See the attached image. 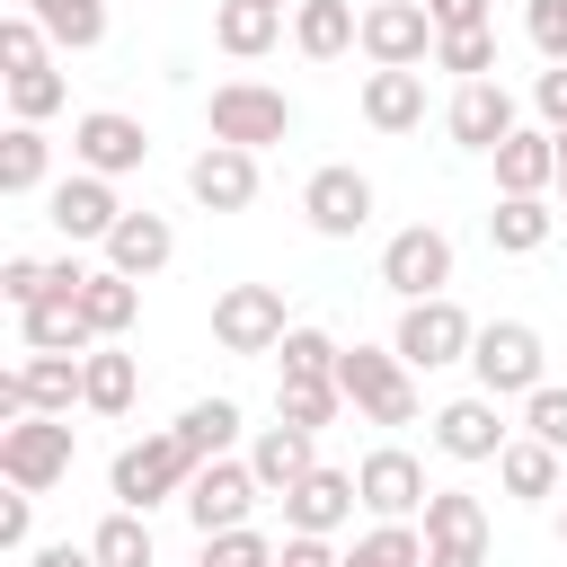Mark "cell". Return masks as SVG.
<instances>
[{
    "mask_svg": "<svg viewBox=\"0 0 567 567\" xmlns=\"http://www.w3.org/2000/svg\"><path fill=\"white\" fill-rule=\"evenodd\" d=\"M204 461H195V443L177 434V425H159V434H133L115 461H106V496L115 505H133V514H151V505H168V496H186V478H195Z\"/></svg>",
    "mask_w": 567,
    "mask_h": 567,
    "instance_id": "6da1fadb",
    "label": "cell"
},
{
    "mask_svg": "<svg viewBox=\"0 0 567 567\" xmlns=\"http://www.w3.org/2000/svg\"><path fill=\"white\" fill-rule=\"evenodd\" d=\"M292 124H301V106L284 89H266V80H221L204 97V133L239 142V151H275V142H292Z\"/></svg>",
    "mask_w": 567,
    "mask_h": 567,
    "instance_id": "7a4b0ae2",
    "label": "cell"
},
{
    "mask_svg": "<svg viewBox=\"0 0 567 567\" xmlns=\"http://www.w3.org/2000/svg\"><path fill=\"white\" fill-rule=\"evenodd\" d=\"M470 381L496 390V399H532V390L549 381L540 328H532V319H478V337H470Z\"/></svg>",
    "mask_w": 567,
    "mask_h": 567,
    "instance_id": "3957f363",
    "label": "cell"
},
{
    "mask_svg": "<svg viewBox=\"0 0 567 567\" xmlns=\"http://www.w3.org/2000/svg\"><path fill=\"white\" fill-rule=\"evenodd\" d=\"M337 390L372 425H416V372H408L399 346H346L337 354Z\"/></svg>",
    "mask_w": 567,
    "mask_h": 567,
    "instance_id": "277c9868",
    "label": "cell"
},
{
    "mask_svg": "<svg viewBox=\"0 0 567 567\" xmlns=\"http://www.w3.org/2000/svg\"><path fill=\"white\" fill-rule=\"evenodd\" d=\"M470 337H478V319H470L452 292L399 301V328H390V346L408 354V372H452V363H470Z\"/></svg>",
    "mask_w": 567,
    "mask_h": 567,
    "instance_id": "5b68a950",
    "label": "cell"
},
{
    "mask_svg": "<svg viewBox=\"0 0 567 567\" xmlns=\"http://www.w3.org/2000/svg\"><path fill=\"white\" fill-rule=\"evenodd\" d=\"M381 292H399V301L452 292V230H434V221L390 230V239H381Z\"/></svg>",
    "mask_w": 567,
    "mask_h": 567,
    "instance_id": "8992f818",
    "label": "cell"
},
{
    "mask_svg": "<svg viewBox=\"0 0 567 567\" xmlns=\"http://www.w3.org/2000/svg\"><path fill=\"white\" fill-rule=\"evenodd\" d=\"M71 416H18V425H0V478L9 487H62L71 478Z\"/></svg>",
    "mask_w": 567,
    "mask_h": 567,
    "instance_id": "52a82bcc",
    "label": "cell"
},
{
    "mask_svg": "<svg viewBox=\"0 0 567 567\" xmlns=\"http://www.w3.org/2000/svg\"><path fill=\"white\" fill-rule=\"evenodd\" d=\"M257 496H266V487H257L248 452H221V461H204V470L186 478V496H177V505H186V523H195V532H239V523L257 514Z\"/></svg>",
    "mask_w": 567,
    "mask_h": 567,
    "instance_id": "ba28073f",
    "label": "cell"
},
{
    "mask_svg": "<svg viewBox=\"0 0 567 567\" xmlns=\"http://www.w3.org/2000/svg\"><path fill=\"white\" fill-rule=\"evenodd\" d=\"M71 159L97 177H133V168H151V124L124 106H89V115H71Z\"/></svg>",
    "mask_w": 567,
    "mask_h": 567,
    "instance_id": "9c48e42d",
    "label": "cell"
},
{
    "mask_svg": "<svg viewBox=\"0 0 567 567\" xmlns=\"http://www.w3.org/2000/svg\"><path fill=\"white\" fill-rule=\"evenodd\" d=\"M284 292L275 284H230V292H213V346L221 354H275L284 346Z\"/></svg>",
    "mask_w": 567,
    "mask_h": 567,
    "instance_id": "30bf717a",
    "label": "cell"
},
{
    "mask_svg": "<svg viewBox=\"0 0 567 567\" xmlns=\"http://www.w3.org/2000/svg\"><path fill=\"white\" fill-rule=\"evenodd\" d=\"M44 221L71 239V248H106V230L124 221V204H115V177H97V168H71V177H53L44 186Z\"/></svg>",
    "mask_w": 567,
    "mask_h": 567,
    "instance_id": "8fae6325",
    "label": "cell"
},
{
    "mask_svg": "<svg viewBox=\"0 0 567 567\" xmlns=\"http://www.w3.org/2000/svg\"><path fill=\"white\" fill-rule=\"evenodd\" d=\"M372 177L363 168H346V159H328V168H310V186H301V221L319 230V239H354V230H372Z\"/></svg>",
    "mask_w": 567,
    "mask_h": 567,
    "instance_id": "7c38bea8",
    "label": "cell"
},
{
    "mask_svg": "<svg viewBox=\"0 0 567 567\" xmlns=\"http://www.w3.org/2000/svg\"><path fill=\"white\" fill-rule=\"evenodd\" d=\"M354 487H363V514L372 523H416L425 514V461L408 452V443H381V452H363V470H354Z\"/></svg>",
    "mask_w": 567,
    "mask_h": 567,
    "instance_id": "4fadbf2b",
    "label": "cell"
},
{
    "mask_svg": "<svg viewBox=\"0 0 567 567\" xmlns=\"http://www.w3.org/2000/svg\"><path fill=\"white\" fill-rule=\"evenodd\" d=\"M434 18H425V0H372L363 9V62L372 71H416V62H434Z\"/></svg>",
    "mask_w": 567,
    "mask_h": 567,
    "instance_id": "5bb4252c",
    "label": "cell"
},
{
    "mask_svg": "<svg viewBox=\"0 0 567 567\" xmlns=\"http://www.w3.org/2000/svg\"><path fill=\"white\" fill-rule=\"evenodd\" d=\"M514 443V425H505V399L496 390H470V399H443L434 408V452L443 461H496Z\"/></svg>",
    "mask_w": 567,
    "mask_h": 567,
    "instance_id": "9a60e30c",
    "label": "cell"
},
{
    "mask_svg": "<svg viewBox=\"0 0 567 567\" xmlns=\"http://www.w3.org/2000/svg\"><path fill=\"white\" fill-rule=\"evenodd\" d=\"M514 124H523V115H514V89H505V80H452V97H443V133H452L461 151H496Z\"/></svg>",
    "mask_w": 567,
    "mask_h": 567,
    "instance_id": "2e32d148",
    "label": "cell"
},
{
    "mask_svg": "<svg viewBox=\"0 0 567 567\" xmlns=\"http://www.w3.org/2000/svg\"><path fill=\"white\" fill-rule=\"evenodd\" d=\"M186 195H195L204 213H248V204H257V151L204 142V151L186 159Z\"/></svg>",
    "mask_w": 567,
    "mask_h": 567,
    "instance_id": "e0dca14e",
    "label": "cell"
},
{
    "mask_svg": "<svg viewBox=\"0 0 567 567\" xmlns=\"http://www.w3.org/2000/svg\"><path fill=\"white\" fill-rule=\"evenodd\" d=\"M354 505H363L354 470H328V461H319L301 487H284V532H346Z\"/></svg>",
    "mask_w": 567,
    "mask_h": 567,
    "instance_id": "ac0fdd59",
    "label": "cell"
},
{
    "mask_svg": "<svg viewBox=\"0 0 567 567\" xmlns=\"http://www.w3.org/2000/svg\"><path fill=\"white\" fill-rule=\"evenodd\" d=\"M487 159H496V195H549L558 186V133L549 124H514Z\"/></svg>",
    "mask_w": 567,
    "mask_h": 567,
    "instance_id": "d6986e66",
    "label": "cell"
},
{
    "mask_svg": "<svg viewBox=\"0 0 567 567\" xmlns=\"http://www.w3.org/2000/svg\"><path fill=\"white\" fill-rule=\"evenodd\" d=\"M248 470H257L266 496H284V487H301V478L319 470V434H310V425H284V416L257 425V434H248Z\"/></svg>",
    "mask_w": 567,
    "mask_h": 567,
    "instance_id": "ffe728a7",
    "label": "cell"
},
{
    "mask_svg": "<svg viewBox=\"0 0 567 567\" xmlns=\"http://www.w3.org/2000/svg\"><path fill=\"white\" fill-rule=\"evenodd\" d=\"M168 257H177V230H168V213H151V204L133 213V204H124V221L106 230V266H115V275H133V284H151Z\"/></svg>",
    "mask_w": 567,
    "mask_h": 567,
    "instance_id": "44dd1931",
    "label": "cell"
},
{
    "mask_svg": "<svg viewBox=\"0 0 567 567\" xmlns=\"http://www.w3.org/2000/svg\"><path fill=\"white\" fill-rule=\"evenodd\" d=\"M18 337H27V354H97V346H106V337L89 328L80 292H44L35 310H18Z\"/></svg>",
    "mask_w": 567,
    "mask_h": 567,
    "instance_id": "7402d4cb",
    "label": "cell"
},
{
    "mask_svg": "<svg viewBox=\"0 0 567 567\" xmlns=\"http://www.w3.org/2000/svg\"><path fill=\"white\" fill-rule=\"evenodd\" d=\"M292 44L310 62H346L363 44V9L354 0H292Z\"/></svg>",
    "mask_w": 567,
    "mask_h": 567,
    "instance_id": "603a6c76",
    "label": "cell"
},
{
    "mask_svg": "<svg viewBox=\"0 0 567 567\" xmlns=\"http://www.w3.org/2000/svg\"><path fill=\"white\" fill-rule=\"evenodd\" d=\"M363 124L372 133H416L425 124V71H363Z\"/></svg>",
    "mask_w": 567,
    "mask_h": 567,
    "instance_id": "cb8c5ba5",
    "label": "cell"
},
{
    "mask_svg": "<svg viewBox=\"0 0 567 567\" xmlns=\"http://www.w3.org/2000/svg\"><path fill=\"white\" fill-rule=\"evenodd\" d=\"M549 230H558V204H549V195H496V213H487L496 257H540Z\"/></svg>",
    "mask_w": 567,
    "mask_h": 567,
    "instance_id": "d4e9b609",
    "label": "cell"
},
{
    "mask_svg": "<svg viewBox=\"0 0 567 567\" xmlns=\"http://www.w3.org/2000/svg\"><path fill=\"white\" fill-rule=\"evenodd\" d=\"M496 487H505L514 505H549V496H558V452H549L540 434H514V443L496 452Z\"/></svg>",
    "mask_w": 567,
    "mask_h": 567,
    "instance_id": "484cf974",
    "label": "cell"
},
{
    "mask_svg": "<svg viewBox=\"0 0 567 567\" xmlns=\"http://www.w3.org/2000/svg\"><path fill=\"white\" fill-rule=\"evenodd\" d=\"M275 35H284V9L275 0H213V44L230 62H257Z\"/></svg>",
    "mask_w": 567,
    "mask_h": 567,
    "instance_id": "4316f807",
    "label": "cell"
},
{
    "mask_svg": "<svg viewBox=\"0 0 567 567\" xmlns=\"http://www.w3.org/2000/svg\"><path fill=\"white\" fill-rule=\"evenodd\" d=\"M53 186V142L44 124H9L0 133V195H44Z\"/></svg>",
    "mask_w": 567,
    "mask_h": 567,
    "instance_id": "83f0119b",
    "label": "cell"
},
{
    "mask_svg": "<svg viewBox=\"0 0 567 567\" xmlns=\"http://www.w3.org/2000/svg\"><path fill=\"white\" fill-rule=\"evenodd\" d=\"M80 310H89V328H97V337H124V328L142 319V284H133V275H115V266H89Z\"/></svg>",
    "mask_w": 567,
    "mask_h": 567,
    "instance_id": "f1b7e54d",
    "label": "cell"
},
{
    "mask_svg": "<svg viewBox=\"0 0 567 567\" xmlns=\"http://www.w3.org/2000/svg\"><path fill=\"white\" fill-rule=\"evenodd\" d=\"M62 53H89V44H106V0H18Z\"/></svg>",
    "mask_w": 567,
    "mask_h": 567,
    "instance_id": "f546056e",
    "label": "cell"
},
{
    "mask_svg": "<svg viewBox=\"0 0 567 567\" xmlns=\"http://www.w3.org/2000/svg\"><path fill=\"white\" fill-rule=\"evenodd\" d=\"M177 434L195 443V461H221V452H230V443L248 434V416H239V399H221V390H213V399H186Z\"/></svg>",
    "mask_w": 567,
    "mask_h": 567,
    "instance_id": "4dcf8cb0",
    "label": "cell"
},
{
    "mask_svg": "<svg viewBox=\"0 0 567 567\" xmlns=\"http://www.w3.org/2000/svg\"><path fill=\"white\" fill-rule=\"evenodd\" d=\"M89 549H97V567H159V540H151V514H133V505H115L97 532H89Z\"/></svg>",
    "mask_w": 567,
    "mask_h": 567,
    "instance_id": "1f68e13d",
    "label": "cell"
},
{
    "mask_svg": "<svg viewBox=\"0 0 567 567\" xmlns=\"http://www.w3.org/2000/svg\"><path fill=\"white\" fill-rule=\"evenodd\" d=\"M133 390H142V363L106 337V346L89 354V416H124V408H133Z\"/></svg>",
    "mask_w": 567,
    "mask_h": 567,
    "instance_id": "d6a6232c",
    "label": "cell"
},
{
    "mask_svg": "<svg viewBox=\"0 0 567 567\" xmlns=\"http://www.w3.org/2000/svg\"><path fill=\"white\" fill-rule=\"evenodd\" d=\"M337 567H425V523H372L354 549H337Z\"/></svg>",
    "mask_w": 567,
    "mask_h": 567,
    "instance_id": "836d02e7",
    "label": "cell"
},
{
    "mask_svg": "<svg viewBox=\"0 0 567 567\" xmlns=\"http://www.w3.org/2000/svg\"><path fill=\"white\" fill-rule=\"evenodd\" d=\"M0 89H9V124H44V115H62V106H71V80H62L53 62H35V71H9Z\"/></svg>",
    "mask_w": 567,
    "mask_h": 567,
    "instance_id": "e575fe53",
    "label": "cell"
},
{
    "mask_svg": "<svg viewBox=\"0 0 567 567\" xmlns=\"http://www.w3.org/2000/svg\"><path fill=\"white\" fill-rule=\"evenodd\" d=\"M416 523H425V540H487V505L470 487H434Z\"/></svg>",
    "mask_w": 567,
    "mask_h": 567,
    "instance_id": "d590c367",
    "label": "cell"
},
{
    "mask_svg": "<svg viewBox=\"0 0 567 567\" xmlns=\"http://www.w3.org/2000/svg\"><path fill=\"white\" fill-rule=\"evenodd\" d=\"M434 71H452V80H496V27H452V35H434Z\"/></svg>",
    "mask_w": 567,
    "mask_h": 567,
    "instance_id": "8d00e7d4",
    "label": "cell"
},
{
    "mask_svg": "<svg viewBox=\"0 0 567 567\" xmlns=\"http://www.w3.org/2000/svg\"><path fill=\"white\" fill-rule=\"evenodd\" d=\"M337 337L328 328H284V346H275V363H284V381H337Z\"/></svg>",
    "mask_w": 567,
    "mask_h": 567,
    "instance_id": "74e56055",
    "label": "cell"
},
{
    "mask_svg": "<svg viewBox=\"0 0 567 567\" xmlns=\"http://www.w3.org/2000/svg\"><path fill=\"white\" fill-rule=\"evenodd\" d=\"M337 408H346L337 381H275V416L284 425H310L319 434V425H337Z\"/></svg>",
    "mask_w": 567,
    "mask_h": 567,
    "instance_id": "f35d334b",
    "label": "cell"
},
{
    "mask_svg": "<svg viewBox=\"0 0 567 567\" xmlns=\"http://www.w3.org/2000/svg\"><path fill=\"white\" fill-rule=\"evenodd\" d=\"M275 549H284V540H266L257 523H239V532H204L195 567H275Z\"/></svg>",
    "mask_w": 567,
    "mask_h": 567,
    "instance_id": "ab89813d",
    "label": "cell"
},
{
    "mask_svg": "<svg viewBox=\"0 0 567 567\" xmlns=\"http://www.w3.org/2000/svg\"><path fill=\"white\" fill-rule=\"evenodd\" d=\"M35 62H53V35H44L27 9H9V18H0V80H9V71H35Z\"/></svg>",
    "mask_w": 567,
    "mask_h": 567,
    "instance_id": "60d3db41",
    "label": "cell"
},
{
    "mask_svg": "<svg viewBox=\"0 0 567 567\" xmlns=\"http://www.w3.org/2000/svg\"><path fill=\"white\" fill-rule=\"evenodd\" d=\"M523 434H540L549 452H567V390H558V381H540V390L523 399Z\"/></svg>",
    "mask_w": 567,
    "mask_h": 567,
    "instance_id": "b9f144b4",
    "label": "cell"
},
{
    "mask_svg": "<svg viewBox=\"0 0 567 567\" xmlns=\"http://www.w3.org/2000/svg\"><path fill=\"white\" fill-rule=\"evenodd\" d=\"M44 292H53V266H44V257H9V266H0V301H9V310H35Z\"/></svg>",
    "mask_w": 567,
    "mask_h": 567,
    "instance_id": "7bdbcfd3",
    "label": "cell"
},
{
    "mask_svg": "<svg viewBox=\"0 0 567 567\" xmlns=\"http://www.w3.org/2000/svg\"><path fill=\"white\" fill-rule=\"evenodd\" d=\"M523 35H532L540 62H567V0H532L523 9Z\"/></svg>",
    "mask_w": 567,
    "mask_h": 567,
    "instance_id": "ee69618b",
    "label": "cell"
},
{
    "mask_svg": "<svg viewBox=\"0 0 567 567\" xmlns=\"http://www.w3.org/2000/svg\"><path fill=\"white\" fill-rule=\"evenodd\" d=\"M0 549H9V558L35 549V487H9V496H0Z\"/></svg>",
    "mask_w": 567,
    "mask_h": 567,
    "instance_id": "f6af8a7d",
    "label": "cell"
},
{
    "mask_svg": "<svg viewBox=\"0 0 567 567\" xmlns=\"http://www.w3.org/2000/svg\"><path fill=\"white\" fill-rule=\"evenodd\" d=\"M532 106H540V124H549V133H567V62H549V71L532 80Z\"/></svg>",
    "mask_w": 567,
    "mask_h": 567,
    "instance_id": "bcb514c9",
    "label": "cell"
},
{
    "mask_svg": "<svg viewBox=\"0 0 567 567\" xmlns=\"http://www.w3.org/2000/svg\"><path fill=\"white\" fill-rule=\"evenodd\" d=\"M275 567H337V549H328V532H284Z\"/></svg>",
    "mask_w": 567,
    "mask_h": 567,
    "instance_id": "7dc6e473",
    "label": "cell"
},
{
    "mask_svg": "<svg viewBox=\"0 0 567 567\" xmlns=\"http://www.w3.org/2000/svg\"><path fill=\"white\" fill-rule=\"evenodd\" d=\"M425 567H487V540H425Z\"/></svg>",
    "mask_w": 567,
    "mask_h": 567,
    "instance_id": "c3c4849f",
    "label": "cell"
},
{
    "mask_svg": "<svg viewBox=\"0 0 567 567\" xmlns=\"http://www.w3.org/2000/svg\"><path fill=\"white\" fill-rule=\"evenodd\" d=\"M425 18L452 35V27H487V0H425Z\"/></svg>",
    "mask_w": 567,
    "mask_h": 567,
    "instance_id": "681fc988",
    "label": "cell"
},
{
    "mask_svg": "<svg viewBox=\"0 0 567 567\" xmlns=\"http://www.w3.org/2000/svg\"><path fill=\"white\" fill-rule=\"evenodd\" d=\"M27 567H97V549L89 540H44V549H27Z\"/></svg>",
    "mask_w": 567,
    "mask_h": 567,
    "instance_id": "f907efd6",
    "label": "cell"
},
{
    "mask_svg": "<svg viewBox=\"0 0 567 567\" xmlns=\"http://www.w3.org/2000/svg\"><path fill=\"white\" fill-rule=\"evenodd\" d=\"M549 195H558V213H567V159H558V186H549Z\"/></svg>",
    "mask_w": 567,
    "mask_h": 567,
    "instance_id": "816d5d0a",
    "label": "cell"
},
{
    "mask_svg": "<svg viewBox=\"0 0 567 567\" xmlns=\"http://www.w3.org/2000/svg\"><path fill=\"white\" fill-rule=\"evenodd\" d=\"M558 549H567V514H558Z\"/></svg>",
    "mask_w": 567,
    "mask_h": 567,
    "instance_id": "f5cc1de1",
    "label": "cell"
},
{
    "mask_svg": "<svg viewBox=\"0 0 567 567\" xmlns=\"http://www.w3.org/2000/svg\"><path fill=\"white\" fill-rule=\"evenodd\" d=\"M275 9H284V0H275Z\"/></svg>",
    "mask_w": 567,
    "mask_h": 567,
    "instance_id": "db71d44e",
    "label": "cell"
}]
</instances>
